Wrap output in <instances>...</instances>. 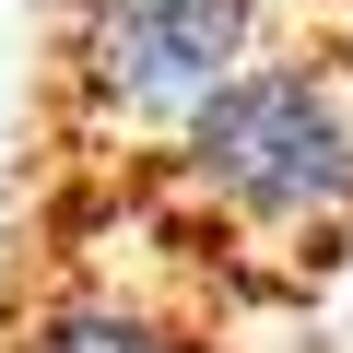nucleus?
<instances>
[{
	"mask_svg": "<svg viewBox=\"0 0 353 353\" xmlns=\"http://www.w3.org/2000/svg\"><path fill=\"white\" fill-rule=\"evenodd\" d=\"M48 201L106 212L141 259L201 283L236 330L283 318L353 271V83L318 48L271 36L176 130L48 165Z\"/></svg>",
	"mask_w": 353,
	"mask_h": 353,
	"instance_id": "f257e3e1",
	"label": "nucleus"
},
{
	"mask_svg": "<svg viewBox=\"0 0 353 353\" xmlns=\"http://www.w3.org/2000/svg\"><path fill=\"white\" fill-rule=\"evenodd\" d=\"M283 36V0H59L48 36V165L176 130L236 59Z\"/></svg>",
	"mask_w": 353,
	"mask_h": 353,
	"instance_id": "f03ea898",
	"label": "nucleus"
},
{
	"mask_svg": "<svg viewBox=\"0 0 353 353\" xmlns=\"http://www.w3.org/2000/svg\"><path fill=\"white\" fill-rule=\"evenodd\" d=\"M224 341H236V318L201 283L141 259L83 201H36V283L0 330V353H224Z\"/></svg>",
	"mask_w": 353,
	"mask_h": 353,
	"instance_id": "7ed1b4c3",
	"label": "nucleus"
},
{
	"mask_svg": "<svg viewBox=\"0 0 353 353\" xmlns=\"http://www.w3.org/2000/svg\"><path fill=\"white\" fill-rule=\"evenodd\" d=\"M283 36H294V48H318V59L353 83V0H283Z\"/></svg>",
	"mask_w": 353,
	"mask_h": 353,
	"instance_id": "20e7f679",
	"label": "nucleus"
}]
</instances>
